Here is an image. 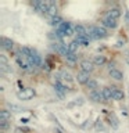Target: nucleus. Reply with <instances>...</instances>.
<instances>
[{"label":"nucleus","instance_id":"obj_1","mask_svg":"<svg viewBox=\"0 0 129 133\" xmlns=\"http://www.w3.org/2000/svg\"><path fill=\"white\" fill-rule=\"evenodd\" d=\"M32 7L38 11V13L43 14V15H47V11H49V7H50L51 3H47V2H43V0H33L31 3Z\"/></svg>","mask_w":129,"mask_h":133},{"label":"nucleus","instance_id":"obj_2","mask_svg":"<svg viewBox=\"0 0 129 133\" xmlns=\"http://www.w3.org/2000/svg\"><path fill=\"white\" fill-rule=\"evenodd\" d=\"M51 49L54 50L56 53H58L60 55H63V57H67L69 53V49H68V44H65L64 42H56L51 44Z\"/></svg>","mask_w":129,"mask_h":133},{"label":"nucleus","instance_id":"obj_3","mask_svg":"<svg viewBox=\"0 0 129 133\" xmlns=\"http://www.w3.org/2000/svg\"><path fill=\"white\" fill-rule=\"evenodd\" d=\"M15 61H17V64L20 65V68H21V69H24V71H31V69H32V67L29 65L28 58L24 57V55H22L20 51L17 53V55H15Z\"/></svg>","mask_w":129,"mask_h":133},{"label":"nucleus","instance_id":"obj_4","mask_svg":"<svg viewBox=\"0 0 129 133\" xmlns=\"http://www.w3.org/2000/svg\"><path fill=\"white\" fill-rule=\"evenodd\" d=\"M89 99L92 100L93 103H107V100H105L103 91H100V90L89 91Z\"/></svg>","mask_w":129,"mask_h":133},{"label":"nucleus","instance_id":"obj_5","mask_svg":"<svg viewBox=\"0 0 129 133\" xmlns=\"http://www.w3.org/2000/svg\"><path fill=\"white\" fill-rule=\"evenodd\" d=\"M35 96V90L32 87H26V89H22L17 93V97L20 100H31L32 97Z\"/></svg>","mask_w":129,"mask_h":133},{"label":"nucleus","instance_id":"obj_6","mask_svg":"<svg viewBox=\"0 0 129 133\" xmlns=\"http://www.w3.org/2000/svg\"><path fill=\"white\" fill-rule=\"evenodd\" d=\"M28 61H29V65H31L32 68L43 65V64H42V57H40V55L38 54L36 51H35V50H33V54H32L31 57L28 58Z\"/></svg>","mask_w":129,"mask_h":133},{"label":"nucleus","instance_id":"obj_7","mask_svg":"<svg viewBox=\"0 0 129 133\" xmlns=\"http://www.w3.org/2000/svg\"><path fill=\"white\" fill-rule=\"evenodd\" d=\"M101 26L110 28V29H115L117 26H118V22H117V20L110 18V17H103V20H101Z\"/></svg>","mask_w":129,"mask_h":133},{"label":"nucleus","instance_id":"obj_8","mask_svg":"<svg viewBox=\"0 0 129 133\" xmlns=\"http://www.w3.org/2000/svg\"><path fill=\"white\" fill-rule=\"evenodd\" d=\"M79 65H81V69L83 71V72H87V73L93 72V69H95V64L89 60H82Z\"/></svg>","mask_w":129,"mask_h":133},{"label":"nucleus","instance_id":"obj_9","mask_svg":"<svg viewBox=\"0 0 129 133\" xmlns=\"http://www.w3.org/2000/svg\"><path fill=\"white\" fill-rule=\"evenodd\" d=\"M54 90H56V93H58L60 97H64V94L67 93V86L63 83V81L54 82Z\"/></svg>","mask_w":129,"mask_h":133},{"label":"nucleus","instance_id":"obj_10","mask_svg":"<svg viewBox=\"0 0 129 133\" xmlns=\"http://www.w3.org/2000/svg\"><path fill=\"white\" fill-rule=\"evenodd\" d=\"M77 79H78V82H79V83H82V85H86L87 82L90 81V73H87V72H83V71H81V72H78Z\"/></svg>","mask_w":129,"mask_h":133},{"label":"nucleus","instance_id":"obj_11","mask_svg":"<svg viewBox=\"0 0 129 133\" xmlns=\"http://www.w3.org/2000/svg\"><path fill=\"white\" fill-rule=\"evenodd\" d=\"M74 40L78 44H81V46H89V43H90V39L87 37V35H77Z\"/></svg>","mask_w":129,"mask_h":133},{"label":"nucleus","instance_id":"obj_12","mask_svg":"<svg viewBox=\"0 0 129 133\" xmlns=\"http://www.w3.org/2000/svg\"><path fill=\"white\" fill-rule=\"evenodd\" d=\"M14 47V43L11 39H8V37H2V49L3 50H7V51H11Z\"/></svg>","mask_w":129,"mask_h":133},{"label":"nucleus","instance_id":"obj_13","mask_svg":"<svg viewBox=\"0 0 129 133\" xmlns=\"http://www.w3.org/2000/svg\"><path fill=\"white\" fill-rule=\"evenodd\" d=\"M105 17H110V18H114V20H117V21H118V18L121 17V10H119V8H117V7L110 8V10L107 11V14H105Z\"/></svg>","mask_w":129,"mask_h":133},{"label":"nucleus","instance_id":"obj_14","mask_svg":"<svg viewBox=\"0 0 129 133\" xmlns=\"http://www.w3.org/2000/svg\"><path fill=\"white\" fill-rule=\"evenodd\" d=\"M108 72H110V76H111V78L115 79V81H122V79H124V73H122L119 69H117V68L108 69Z\"/></svg>","mask_w":129,"mask_h":133},{"label":"nucleus","instance_id":"obj_15","mask_svg":"<svg viewBox=\"0 0 129 133\" xmlns=\"http://www.w3.org/2000/svg\"><path fill=\"white\" fill-rule=\"evenodd\" d=\"M111 90H113L114 100H117V101H122V100H124L125 94H124L122 90H119V89H117V87H111Z\"/></svg>","mask_w":129,"mask_h":133},{"label":"nucleus","instance_id":"obj_16","mask_svg":"<svg viewBox=\"0 0 129 133\" xmlns=\"http://www.w3.org/2000/svg\"><path fill=\"white\" fill-rule=\"evenodd\" d=\"M107 29L104 26H96V36H97V40L99 39H104L107 37Z\"/></svg>","mask_w":129,"mask_h":133},{"label":"nucleus","instance_id":"obj_17","mask_svg":"<svg viewBox=\"0 0 129 133\" xmlns=\"http://www.w3.org/2000/svg\"><path fill=\"white\" fill-rule=\"evenodd\" d=\"M67 63L69 64V65H75V64L78 63V55L75 54V53H68V55L65 57Z\"/></svg>","mask_w":129,"mask_h":133},{"label":"nucleus","instance_id":"obj_18","mask_svg":"<svg viewBox=\"0 0 129 133\" xmlns=\"http://www.w3.org/2000/svg\"><path fill=\"white\" fill-rule=\"evenodd\" d=\"M57 6H56L54 4V3H51V4H50V7H49V11H47V17H49V18H54V17H57L58 15V14H57Z\"/></svg>","mask_w":129,"mask_h":133},{"label":"nucleus","instance_id":"obj_19","mask_svg":"<svg viewBox=\"0 0 129 133\" xmlns=\"http://www.w3.org/2000/svg\"><path fill=\"white\" fill-rule=\"evenodd\" d=\"M87 29V37L90 40H97V36H96V26L95 25H90Z\"/></svg>","mask_w":129,"mask_h":133},{"label":"nucleus","instance_id":"obj_20","mask_svg":"<svg viewBox=\"0 0 129 133\" xmlns=\"http://www.w3.org/2000/svg\"><path fill=\"white\" fill-rule=\"evenodd\" d=\"M63 22H64V20L61 18L60 15H57V17H54V18H51V20H50V25H51V26H54L56 29H57Z\"/></svg>","mask_w":129,"mask_h":133},{"label":"nucleus","instance_id":"obj_21","mask_svg":"<svg viewBox=\"0 0 129 133\" xmlns=\"http://www.w3.org/2000/svg\"><path fill=\"white\" fill-rule=\"evenodd\" d=\"M101 91H103V94H104V97H105V100H107V101H111V100H114V96H113V90H111V87H104Z\"/></svg>","mask_w":129,"mask_h":133},{"label":"nucleus","instance_id":"obj_22","mask_svg":"<svg viewBox=\"0 0 129 133\" xmlns=\"http://www.w3.org/2000/svg\"><path fill=\"white\" fill-rule=\"evenodd\" d=\"M74 31H75V35H87V29L83 25H75Z\"/></svg>","mask_w":129,"mask_h":133},{"label":"nucleus","instance_id":"obj_23","mask_svg":"<svg viewBox=\"0 0 129 133\" xmlns=\"http://www.w3.org/2000/svg\"><path fill=\"white\" fill-rule=\"evenodd\" d=\"M20 53H21V54L24 55V57L29 58L32 54H33V50L29 49V47H25V46H24V47H21V49H20Z\"/></svg>","mask_w":129,"mask_h":133},{"label":"nucleus","instance_id":"obj_24","mask_svg":"<svg viewBox=\"0 0 129 133\" xmlns=\"http://www.w3.org/2000/svg\"><path fill=\"white\" fill-rule=\"evenodd\" d=\"M93 64L97 65V67L104 65V64H105V57H104V55H96L95 60H93Z\"/></svg>","mask_w":129,"mask_h":133},{"label":"nucleus","instance_id":"obj_25","mask_svg":"<svg viewBox=\"0 0 129 133\" xmlns=\"http://www.w3.org/2000/svg\"><path fill=\"white\" fill-rule=\"evenodd\" d=\"M11 112L8 110H2L0 111V121H10Z\"/></svg>","mask_w":129,"mask_h":133},{"label":"nucleus","instance_id":"obj_26","mask_svg":"<svg viewBox=\"0 0 129 133\" xmlns=\"http://www.w3.org/2000/svg\"><path fill=\"white\" fill-rule=\"evenodd\" d=\"M86 87H87V89H90V91H93V90H97V87H99L97 81H95V79H90V81L86 83Z\"/></svg>","mask_w":129,"mask_h":133},{"label":"nucleus","instance_id":"obj_27","mask_svg":"<svg viewBox=\"0 0 129 133\" xmlns=\"http://www.w3.org/2000/svg\"><path fill=\"white\" fill-rule=\"evenodd\" d=\"M78 46L79 44L75 42V40H72L71 43H68V49H69V53H75L77 54V51H78Z\"/></svg>","mask_w":129,"mask_h":133},{"label":"nucleus","instance_id":"obj_28","mask_svg":"<svg viewBox=\"0 0 129 133\" xmlns=\"http://www.w3.org/2000/svg\"><path fill=\"white\" fill-rule=\"evenodd\" d=\"M110 125L113 126L114 129H117L119 126L118 125V119L115 118V115H114V114H110Z\"/></svg>","mask_w":129,"mask_h":133},{"label":"nucleus","instance_id":"obj_29","mask_svg":"<svg viewBox=\"0 0 129 133\" xmlns=\"http://www.w3.org/2000/svg\"><path fill=\"white\" fill-rule=\"evenodd\" d=\"M8 126H10V123H8V121H0V130H7Z\"/></svg>","mask_w":129,"mask_h":133},{"label":"nucleus","instance_id":"obj_30","mask_svg":"<svg viewBox=\"0 0 129 133\" xmlns=\"http://www.w3.org/2000/svg\"><path fill=\"white\" fill-rule=\"evenodd\" d=\"M82 104H83V100H82V99H75V101L69 103L68 107H74V105H82Z\"/></svg>","mask_w":129,"mask_h":133},{"label":"nucleus","instance_id":"obj_31","mask_svg":"<svg viewBox=\"0 0 129 133\" xmlns=\"http://www.w3.org/2000/svg\"><path fill=\"white\" fill-rule=\"evenodd\" d=\"M96 129H97V130H104V125L100 119L96 121Z\"/></svg>","mask_w":129,"mask_h":133},{"label":"nucleus","instance_id":"obj_32","mask_svg":"<svg viewBox=\"0 0 129 133\" xmlns=\"http://www.w3.org/2000/svg\"><path fill=\"white\" fill-rule=\"evenodd\" d=\"M125 22H126V26L129 28V11H125Z\"/></svg>","mask_w":129,"mask_h":133},{"label":"nucleus","instance_id":"obj_33","mask_svg":"<svg viewBox=\"0 0 129 133\" xmlns=\"http://www.w3.org/2000/svg\"><path fill=\"white\" fill-rule=\"evenodd\" d=\"M10 108L11 110H14V112H20L21 110H20V107H17V105H14V104H10Z\"/></svg>","mask_w":129,"mask_h":133},{"label":"nucleus","instance_id":"obj_34","mask_svg":"<svg viewBox=\"0 0 129 133\" xmlns=\"http://www.w3.org/2000/svg\"><path fill=\"white\" fill-rule=\"evenodd\" d=\"M21 122H22V123H26V122H28V118H22Z\"/></svg>","mask_w":129,"mask_h":133}]
</instances>
